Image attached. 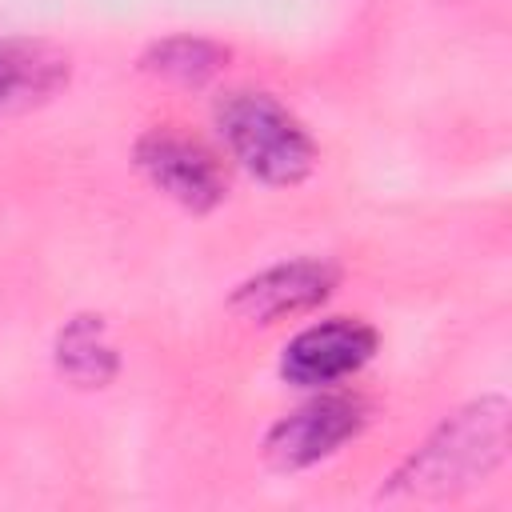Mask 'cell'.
Listing matches in <instances>:
<instances>
[{
  "instance_id": "1",
  "label": "cell",
  "mask_w": 512,
  "mask_h": 512,
  "mask_svg": "<svg viewBox=\"0 0 512 512\" xmlns=\"http://www.w3.org/2000/svg\"><path fill=\"white\" fill-rule=\"evenodd\" d=\"M508 416L512 404L504 392H484L456 412H448L380 484L376 500H448L488 476L508 460Z\"/></svg>"
},
{
  "instance_id": "2",
  "label": "cell",
  "mask_w": 512,
  "mask_h": 512,
  "mask_svg": "<svg viewBox=\"0 0 512 512\" xmlns=\"http://www.w3.org/2000/svg\"><path fill=\"white\" fill-rule=\"evenodd\" d=\"M228 156L268 188H296L316 172L320 148L304 120L264 88H228L212 104Z\"/></svg>"
},
{
  "instance_id": "3",
  "label": "cell",
  "mask_w": 512,
  "mask_h": 512,
  "mask_svg": "<svg viewBox=\"0 0 512 512\" xmlns=\"http://www.w3.org/2000/svg\"><path fill=\"white\" fill-rule=\"evenodd\" d=\"M372 420V404L348 388H320L292 412L268 424L260 440V456L272 472H308L332 460L344 444H352Z\"/></svg>"
},
{
  "instance_id": "4",
  "label": "cell",
  "mask_w": 512,
  "mask_h": 512,
  "mask_svg": "<svg viewBox=\"0 0 512 512\" xmlns=\"http://www.w3.org/2000/svg\"><path fill=\"white\" fill-rule=\"evenodd\" d=\"M132 164L160 196H168L192 216H208L228 200L224 160L200 136L180 132L176 124L144 128L132 140Z\"/></svg>"
},
{
  "instance_id": "5",
  "label": "cell",
  "mask_w": 512,
  "mask_h": 512,
  "mask_svg": "<svg viewBox=\"0 0 512 512\" xmlns=\"http://www.w3.org/2000/svg\"><path fill=\"white\" fill-rule=\"evenodd\" d=\"M380 348V332L360 316H328L308 328H300L276 360V372L284 384L320 392L340 388L348 376H356Z\"/></svg>"
},
{
  "instance_id": "6",
  "label": "cell",
  "mask_w": 512,
  "mask_h": 512,
  "mask_svg": "<svg viewBox=\"0 0 512 512\" xmlns=\"http://www.w3.org/2000/svg\"><path fill=\"white\" fill-rule=\"evenodd\" d=\"M344 272L328 256H292L276 260L252 276H244L228 292V312L248 324H280L292 316H308L332 300Z\"/></svg>"
},
{
  "instance_id": "7",
  "label": "cell",
  "mask_w": 512,
  "mask_h": 512,
  "mask_svg": "<svg viewBox=\"0 0 512 512\" xmlns=\"http://www.w3.org/2000/svg\"><path fill=\"white\" fill-rule=\"evenodd\" d=\"M72 80V60L64 48L32 36H0V124L44 108Z\"/></svg>"
},
{
  "instance_id": "8",
  "label": "cell",
  "mask_w": 512,
  "mask_h": 512,
  "mask_svg": "<svg viewBox=\"0 0 512 512\" xmlns=\"http://www.w3.org/2000/svg\"><path fill=\"white\" fill-rule=\"evenodd\" d=\"M52 368L84 392H100L120 376V352L100 312H72L52 336Z\"/></svg>"
},
{
  "instance_id": "9",
  "label": "cell",
  "mask_w": 512,
  "mask_h": 512,
  "mask_svg": "<svg viewBox=\"0 0 512 512\" xmlns=\"http://www.w3.org/2000/svg\"><path fill=\"white\" fill-rule=\"evenodd\" d=\"M232 52L212 40V36H196V32H172L152 40L140 52V72H148L152 80H164L172 88H208L216 76H224Z\"/></svg>"
}]
</instances>
